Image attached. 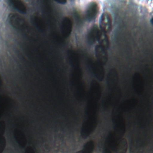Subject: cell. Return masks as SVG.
<instances>
[{
    "mask_svg": "<svg viewBox=\"0 0 153 153\" xmlns=\"http://www.w3.org/2000/svg\"><path fill=\"white\" fill-rule=\"evenodd\" d=\"M25 153H35V152L31 146H27L25 149Z\"/></svg>",
    "mask_w": 153,
    "mask_h": 153,
    "instance_id": "11",
    "label": "cell"
},
{
    "mask_svg": "<svg viewBox=\"0 0 153 153\" xmlns=\"http://www.w3.org/2000/svg\"><path fill=\"white\" fill-rule=\"evenodd\" d=\"M3 111H4V107H3V106L0 103V118H1V117L2 116V115Z\"/></svg>",
    "mask_w": 153,
    "mask_h": 153,
    "instance_id": "13",
    "label": "cell"
},
{
    "mask_svg": "<svg viewBox=\"0 0 153 153\" xmlns=\"http://www.w3.org/2000/svg\"><path fill=\"white\" fill-rule=\"evenodd\" d=\"M10 3L11 4V5L16 8L17 10L19 11L22 13H25L26 11V8L25 5L21 2L19 1H10Z\"/></svg>",
    "mask_w": 153,
    "mask_h": 153,
    "instance_id": "6",
    "label": "cell"
},
{
    "mask_svg": "<svg viewBox=\"0 0 153 153\" xmlns=\"http://www.w3.org/2000/svg\"><path fill=\"white\" fill-rule=\"evenodd\" d=\"M14 136L19 145H20L22 148L26 146L27 143L26 137L25 134L21 130L16 129L14 131Z\"/></svg>",
    "mask_w": 153,
    "mask_h": 153,
    "instance_id": "3",
    "label": "cell"
},
{
    "mask_svg": "<svg viewBox=\"0 0 153 153\" xmlns=\"http://www.w3.org/2000/svg\"><path fill=\"white\" fill-rule=\"evenodd\" d=\"M96 54L100 62H105L107 59V55L105 48L101 45H97L96 48Z\"/></svg>",
    "mask_w": 153,
    "mask_h": 153,
    "instance_id": "4",
    "label": "cell"
},
{
    "mask_svg": "<svg viewBox=\"0 0 153 153\" xmlns=\"http://www.w3.org/2000/svg\"><path fill=\"white\" fill-rule=\"evenodd\" d=\"M94 148V143L93 140H89L85 143L82 149V153H93Z\"/></svg>",
    "mask_w": 153,
    "mask_h": 153,
    "instance_id": "7",
    "label": "cell"
},
{
    "mask_svg": "<svg viewBox=\"0 0 153 153\" xmlns=\"http://www.w3.org/2000/svg\"><path fill=\"white\" fill-rule=\"evenodd\" d=\"M57 2L60 4H65L66 3V1H57Z\"/></svg>",
    "mask_w": 153,
    "mask_h": 153,
    "instance_id": "14",
    "label": "cell"
},
{
    "mask_svg": "<svg viewBox=\"0 0 153 153\" xmlns=\"http://www.w3.org/2000/svg\"><path fill=\"white\" fill-rule=\"evenodd\" d=\"M95 38L98 41L100 45L102 46L105 48L109 47V39L106 33L103 32L100 30L97 29Z\"/></svg>",
    "mask_w": 153,
    "mask_h": 153,
    "instance_id": "2",
    "label": "cell"
},
{
    "mask_svg": "<svg viewBox=\"0 0 153 153\" xmlns=\"http://www.w3.org/2000/svg\"><path fill=\"white\" fill-rule=\"evenodd\" d=\"M100 30L104 33H107L112 28V19L111 16L108 13H104L100 17Z\"/></svg>",
    "mask_w": 153,
    "mask_h": 153,
    "instance_id": "1",
    "label": "cell"
},
{
    "mask_svg": "<svg viewBox=\"0 0 153 153\" xmlns=\"http://www.w3.org/2000/svg\"><path fill=\"white\" fill-rule=\"evenodd\" d=\"M151 23H152V25H153V18H152L151 19Z\"/></svg>",
    "mask_w": 153,
    "mask_h": 153,
    "instance_id": "15",
    "label": "cell"
},
{
    "mask_svg": "<svg viewBox=\"0 0 153 153\" xmlns=\"http://www.w3.org/2000/svg\"><path fill=\"white\" fill-rule=\"evenodd\" d=\"M128 148L127 141L126 139H123L117 145L115 153H126Z\"/></svg>",
    "mask_w": 153,
    "mask_h": 153,
    "instance_id": "5",
    "label": "cell"
},
{
    "mask_svg": "<svg viewBox=\"0 0 153 153\" xmlns=\"http://www.w3.org/2000/svg\"><path fill=\"white\" fill-rule=\"evenodd\" d=\"M6 146V139L5 137H2L0 138V153H2Z\"/></svg>",
    "mask_w": 153,
    "mask_h": 153,
    "instance_id": "9",
    "label": "cell"
},
{
    "mask_svg": "<svg viewBox=\"0 0 153 153\" xmlns=\"http://www.w3.org/2000/svg\"><path fill=\"white\" fill-rule=\"evenodd\" d=\"M97 13V8L95 5H91L88 8V12H87V17L89 19H92L94 18V16L96 15Z\"/></svg>",
    "mask_w": 153,
    "mask_h": 153,
    "instance_id": "8",
    "label": "cell"
},
{
    "mask_svg": "<svg viewBox=\"0 0 153 153\" xmlns=\"http://www.w3.org/2000/svg\"><path fill=\"white\" fill-rule=\"evenodd\" d=\"M103 153H112V152L111 149H110L108 147L105 146V148L103 149Z\"/></svg>",
    "mask_w": 153,
    "mask_h": 153,
    "instance_id": "12",
    "label": "cell"
},
{
    "mask_svg": "<svg viewBox=\"0 0 153 153\" xmlns=\"http://www.w3.org/2000/svg\"><path fill=\"white\" fill-rule=\"evenodd\" d=\"M76 153H82V151H77Z\"/></svg>",
    "mask_w": 153,
    "mask_h": 153,
    "instance_id": "16",
    "label": "cell"
},
{
    "mask_svg": "<svg viewBox=\"0 0 153 153\" xmlns=\"http://www.w3.org/2000/svg\"><path fill=\"white\" fill-rule=\"evenodd\" d=\"M5 123L3 121H0V138L3 137V134L5 132Z\"/></svg>",
    "mask_w": 153,
    "mask_h": 153,
    "instance_id": "10",
    "label": "cell"
}]
</instances>
